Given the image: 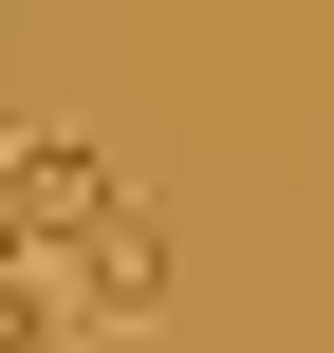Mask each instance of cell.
I'll list each match as a JSON object with an SVG mask.
<instances>
[{"instance_id":"cell-1","label":"cell","mask_w":334,"mask_h":353,"mask_svg":"<svg viewBox=\"0 0 334 353\" xmlns=\"http://www.w3.org/2000/svg\"><path fill=\"white\" fill-rule=\"evenodd\" d=\"M93 223H130V186H112V149H74V130H37V149H19V242H93Z\"/></svg>"},{"instance_id":"cell-2","label":"cell","mask_w":334,"mask_h":353,"mask_svg":"<svg viewBox=\"0 0 334 353\" xmlns=\"http://www.w3.org/2000/svg\"><path fill=\"white\" fill-rule=\"evenodd\" d=\"M0 353H74V335H56V316H37L19 279H0Z\"/></svg>"},{"instance_id":"cell-3","label":"cell","mask_w":334,"mask_h":353,"mask_svg":"<svg viewBox=\"0 0 334 353\" xmlns=\"http://www.w3.org/2000/svg\"><path fill=\"white\" fill-rule=\"evenodd\" d=\"M0 261H19V149H0Z\"/></svg>"}]
</instances>
